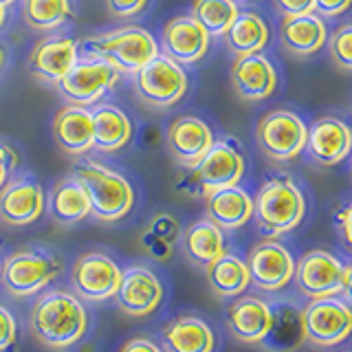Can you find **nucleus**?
Masks as SVG:
<instances>
[{
    "instance_id": "obj_1",
    "label": "nucleus",
    "mask_w": 352,
    "mask_h": 352,
    "mask_svg": "<svg viewBox=\"0 0 352 352\" xmlns=\"http://www.w3.org/2000/svg\"><path fill=\"white\" fill-rule=\"evenodd\" d=\"M31 330L51 350L71 348L88 330L86 306L77 295L62 289L42 293L31 313Z\"/></svg>"
},
{
    "instance_id": "obj_2",
    "label": "nucleus",
    "mask_w": 352,
    "mask_h": 352,
    "mask_svg": "<svg viewBox=\"0 0 352 352\" xmlns=\"http://www.w3.org/2000/svg\"><path fill=\"white\" fill-rule=\"evenodd\" d=\"M304 214V194L289 174L273 176L262 183L258 196L253 198V216L258 220V231L269 240L300 227Z\"/></svg>"
},
{
    "instance_id": "obj_3",
    "label": "nucleus",
    "mask_w": 352,
    "mask_h": 352,
    "mask_svg": "<svg viewBox=\"0 0 352 352\" xmlns=\"http://www.w3.org/2000/svg\"><path fill=\"white\" fill-rule=\"evenodd\" d=\"M73 176L82 183L91 203V216L102 223H117L130 214L135 205V190L115 170L102 163L84 161L75 168Z\"/></svg>"
},
{
    "instance_id": "obj_4",
    "label": "nucleus",
    "mask_w": 352,
    "mask_h": 352,
    "mask_svg": "<svg viewBox=\"0 0 352 352\" xmlns=\"http://www.w3.org/2000/svg\"><path fill=\"white\" fill-rule=\"evenodd\" d=\"M84 49L91 58L108 62L115 71L135 75L154 55H159V44L150 31L141 27H124L104 36L86 38Z\"/></svg>"
},
{
    "instance_id": "obj_5",
    "label": "nucleus",
    "mask_w": 352,
    "mask_h": 352,
    "mask_svg": "<svg viewBox=\"0 0 352 352\" xmlns=\"http://www.w3.org/2000/svg\"><path fill=\"white\" fill-rule=\"evenodd\" d=\"M62 269V260L47 249H20L5 258L0 280L9 295L31 297L58 280Z\"/></svg>"
},
{
    "instance_id": "obj_6",
    "label": "nucleus",
    "mask_w": 352,
    "mask_h": 352,
    "mask_svg": "<svg viewBox=\"0 0 352 352\" xmlns=\"http://www.w3.org/2000/svg\"><path fill=\"white\" fill-rule=\"evenodd\" d=\"M247 170L245 154L240 146L231 139L214 141V146L207 150V154L196 163L190 174V187L192 192L207 198L225 187H234L242 181Z\"/></svg>"
},
{
    "instance_id": "obj_7",
    "label": "nucleus",
    "mask_w": 352,
    "mask_h": 352,
    "mask_svg": "<svg viewBox=\"0 0 352 352\" xmlns=\"http://www.w3.org/2000/svg\"><path fill=\"white\" fill-rule=\"evenodd\" d=\"M293 280L297 282L300 293L308 295L311 300L341 297L350 293L352 269L348 264L339 262L333 253L313 249L300 258V264H295Z\"/></svg>"
},
{
    "instance_id": "obj_8",
    "label": "nucleus",
    "mask_w": 352,
    "mask_h": 352,
    "mask_svg": "<svg viewBox=\"0 0 352 352\" xmlns=\"http://www.w3.org/2000/svg\"><path fill=\"white\" fill-rule=\"evenodd\" d=\"M302 339L319 348L339 346L352 330V311L344 297L311 300L300 313Z\"/></svg>"
},
{
    "instance_id": "obj_9",
    "label": "nucleus",
    "mask_w": 352,
    "mask_h": 352,
    "mask_svg": "<svg viewBox=\"0 0 352 352\" xmlns=\"http://www.w3.org/2000/svg\"><path fill=\"white\" fill-rule=\"evenodd\" d=\"M308 128L291 110H271L258 124L256 139L260 150L273 161H291L306 148Z\"/></svg>"
},
{
    "instance_id": "obj_10",
    "label": "nucleus",
    "mask_w": 352,
    "mask_h": 352,
    "mask_svg": "<svg viewBox=\"0 0 352 352\" xmlns=\"http://www.w3.org/2000/svg\"><path fill=\"white\" fill-rule=\"evenodd\" d=\"M139 97L152 108H170L181 102L187 91V75L181 64L170 60L168 55L154 58L135 73Z\"/></svg>"
},
{
    "instance_id": "obj_11",
    "label": "nucleus",
    "mask_w": 352,
    "mask_h": 352,
    "mask_svg": "<svg viewBox=\"0 0 352 352\" xmlns=\"http://www.w3.org/2000/svg\"><path fill=\"white\" fill-rule=\"evenodd\" d=\"M119 71H115L108 62L99 58H88L77 62L62 80L55 84L60 95L71 106H84L99 102L119 80Z\"/></svg>"
},
{
    "instance_id": "obj_12",
    "label": "nucleus",
    "mask_w": 352,
    "mask_h": 352,
    "mask_svg": "<svg viewBox=\"0 0 352 352\" xmlns=\"http://www.w3.org/2000/svg\"><path fill=\"white\" fill-rule=\"evenodd\" d=\"M121 282L119 264L102 251L82 253L71 271L73 291L88 302L113 300Z\"/></svg>"
},
{
    "instance_id": "obj_13",
    "label": "nucleus",
    "mask_w": 352,
    "mask_h": 352,
    "mask_svg": "<svg viewBox=\"0 0 352 352\" xmlns=\"http://www.w3.org/2000/svg\"><path fill=\"white\" fill-rule=\"evenodd\" d=\"M247 271L251 282L262 291H282L295 275V260L291 251L278 240H262L249 251Z\"/></svg>"
},
{
    "instance_id": "obj_14",
    "label": "nucleus",
    "mask_w": 352,
    "mask_h": 352,
    "mask_svg": "<svg viewBox=\"0 0 352 352\" xmlns=\"http://www.w3.org/2000/svg\"><path fill=\"white\" fill-rule=\"evenodd\" d=\"M119 308L130 317H146L163 302V284L146 267H130L121 271V282L115 293Z\"/></svg>"
},
{
    "instance_id": "obj_15",
    "label": "nucleus",
    "mask_w": 352,
    "mask_h": 352,
    "mask_svg": "<svg viewBox=\"0 0 352 352\" xmlns=\"http://www.w3.org/2000/svg\"><path fill=\"white\" fill-rule=\"evenodd\" d=\"M212 36L201 27V22L192 16H176L163 27L161 47L176 64H196L209 51Z\"/></svg>"
},
{
    "instance_id": "obj_16",
    "label": "nucleus",
    "mask_w": 352,
    "mask_h": 352,
    "mask_svg": "<svg viewBox=\"0 0 352 352\" xmlns=\"http://www.w3.org/2000/svg\"><path fill=\"white\" fill-rule=\"evenodd\" d=\"M47 196L38 181L16 179L5 183L0 190V220L11 227H25L36 223L44 214Z\"/></svg>"
},
{
    "instance_id": "obj_17",
    "label": "nucleus",
    "mask_w": 352,
    "mask_h": 352,
    "mask_svg": "<svg viewBox=\"0 0 352 352\" xmlns=\"http://www.w3.org/2000/svg\"><path fill=\"white\" fill-rule=\"evenodd\" d=\"M231 86L242 102H260L275 93L278 71L262 53L240 55L231 64Z\"/></svg>"
},
{
    "instance_id": "obj_18",
    "label": "nucleus",
    "mask_w": 352,
    "mask_h": 352,
    "mask_svg": "<svg viewBox=\"0 0 352 352\" xmlns=\"http://www.w3.org/2000/svg\"><path fill=\"white\" fill-rule=\"evenodd\" d=\"M214 132L203 119L185 115L174 119L168 128V146L174 161L181 168L192 170L201 161L207 150L214 146Z\"/></svg>"
},
{
    "instance_id": "obj_19",
    "label": "nucleus",
    "mask_w": 352,
    "mask_h": 352,
    "mask_svg": "<svg viewBox=\"0 0 352 352\" xmlns=\"http://www.w3.org/2000/svg\"><path fill=\"white\" fill-rule=\"evenodd\" d=\"M306 148L319 165H337L348 159L352 148V135L346 121L337 117L317 119L308 128Z\"/></svg>"
},
{
    "instance_id": "obj_20",
    "label": "nucleus",
    "mask_w": 352,
    "mask_h": 352,
    "mask_svg": "<svg viewBox=\"0 0 352 352\" xmlns=\"http://www.w3.org/2000/svg\"><path fill=\"white\" fill-rule=\"evenodd\" d=\"M273 324V306L260 297H240L227 311V328L245 344H262Z\"/></svg>"
},
{
    "instance_id": "obj_21",
    "label": "nucleus",
    "mask_w": 352,
    "mask_h": 352,
    "mask_svg": "<svg viewBox=\"0 0 352 352\" xmlns=\"http://www.w3.org/2000/svg\"><path fill=\"white\" fill-rule=\"evenodd\" d=\"M80 62L77 58V42L71 38H44L36 44L29 58V71L42 82L58 84L73 66Z\"/></svg>"
},
{
    "instance_id": "obj_22",
    "label": "nucleus",
    "mask_w": 352,
    "mask_h": 352,
    "mask_svg": "<svg viewBox=\"0 0 352 352\" xmlns=\"http://www.w3.org/2000/svg\"><path fill=\"white\" fill-rule=\"evenodd\" d=\"M53 139L66 154L93 150V115L84 106H64L53 119Z\"/></svg>"
},
{
    "instance_id": "obj_23",
    "label": "nucleus",
    "mask_w": 352,
    "mask_h": 352,
    "mask_svg": "<svg viewBox=\"0 0 352 352\" xmlns=\"http://www.w3.org/2000/svg\"><path fill=\"white\" fill-rule=\"evenodd\" d=\"M280 40L297 58H308V55L317 53L326 44L328 31L324 20L317 14L282 16Z\"/></svg>"
},
{
    "instance_id": "obj_24",
    "label": "nucleus",
    "mask_w": 352,
    "mask_h": 352,
    "mask_svg": "<svg viewBox=\"0 0 352 352\" xmlns=\"http://www.w3.org/2000/svg\"><path fill=\"white\" fill-rule=\"evenodd\" d=\"M165 352H214L216 335L201 317H179L163 328Z\"/></svg>"
},
{
    "instance_id": "obj_25",
    "label": "nucleus",
    "mask_w": 352,
    "mask_h": 352,
    "mask_svg": "<svg viewBox=\"0 0 352 352\" xmlns=\"http://www.w3.org/2000/svg\"><path fill=\"white\" fill-rule=\"evenodd\" d=\"M181 247L187 260L203 269H207L209 264L227 253L223 229L214 225L209 218L198 220V223L185 229V234L181 236Z\"/></svg>"
},
{
    "instance_id": "obj_26",
    "label": "nucleus",
    "mask_w": 352,
    "mask_h": 352,
    "mask_svg": "<svg viewBox=\"0 0 352 352\" xmlns=\"http://www.w3.org/2000/svg\"><path fill=\"white\" fill-rule=\"evenodd\" d=\"M207 218L220 229H238L253 218V198L242 187H225L207 196Z\"/></svg>"
},
{
    "instance_id": "obj_27",
    "label": "nucleus",
    "mask_w": 352,
    "mask_h": 352,
    "mask_svg": "<svg viewBox=\"0 0 352 352\" xmlns=\"http://www.w3.org/2000/svg\"><path fill=\"white\" fill-rule=\"evenodd\" d=\"M49 214L58 225L71 227L82 223L84 218L91 216V203L84 192L82 183L75 176H66L58 185L53 187V192L49 194Z\"/></svg>"
},
{
    "instance_id": "obj_28",
    "label": "nucleus",
    "mask_w": 352,
    "mask_h": 352,
    "mask_svg": "<svg viewBox=\"0 0 352 352\" xmlns=\"http://www.w3.org/2000/svg\"><path fill=\"white\" fill-rule=\"evenodd\" d=\"M93 115V148L99 152H117L132 137V124L128 115L117 106H97L91 110Z\"/></svg>"
},
{
    "instance_id": "obj_29",
    "label": "nucleus",
    "mask_w": 352,
    "mask_h": 352,
    "mask_svg": "<svg viewBox=\"0 0 352 352\" xmlns=\"http://www.w3.org/2000/svg\"><path fill=\"white\" fill-rule=\"evenodd\" d=\"M223 38L229 51L240 58V55H256L267 49L271 31L262 16L253 14V11H240Z\"/></svg>"
},
{
    "instance_id": "obj_30",
    "label": "nucleus",
    "mask_w": 352,
    "mask_h": 352,
    "mask_svg": "<svg viewBox=\"0 0 352 352\" xmlns=\"http://www.w3.org/2000/svg\"><path fill=\"white\" fill-rule=\"evenodd\" d=\"M207 282L216 295L236 297L247 291L251 278L245 260L231 256V253H225V256H220L216 262L207 267Z\"/></svg>"
},
{
    "instance_id": "obj_31",
    "label": "nucleus",
    "mask_w": 352,
    "mask_h": 352,
    "mask_svg": "<svg viewBox=\"0 0 352 352\" xmlns=\"http://www.w3.org/2000/svg\"><path fill=\"white\" fill-rule=\"evenodd\" d=\"M179 238H181L179 220L172 214H157L148 223L146 231L141 234V247L154 260L165 262L172 258V251Z\"/></svg>"
},
{
    "instance_id": "obj_32",
    "label": "nucleus",
    "mask_w": 352,
    "mask_h": 352,
    "mask_svg": "<svg viewBox=\"0 0 352 352\" xmlns=\"http://www.w3.org/2000/svg\"><path fill=\"white\" fill-rule=\"evenodd\" d=\"M71 18V0H22V20L36 31H53Z\"/></svg>"
},
{
    "instance_id": "obj_33",
    "label": "nucleus",
    "mask_w": 352,
    "mask_h": 352,
    "mask_svg": "<svg viewBox=\"0 0 352 352\" xmlns=\"http://www.w3.org/2000/svg\"><path fill=\"white\" fill-rule=\"evenodd\" d=\"M238 14L240 9L236 0H194L192 5V18L201 22L212 38L225 36Z\"/></svg>"
},
{
    "instance_id": "obj_34",
    "label": "nucleus",
    "mask_w": 352,
    "mask_h": 352,
    "mask_svg": "<svg viewBox=\"0 0 352 352\" xmlns=\"http://www.w3.org/2000/svg\"><path fill=\"white\" fill-rule=\"evenodd\" d=\"M326 42L330 44V55L339 69L346 73L352 71V27L341 25Z\"/></svg>"
},
{
    "instance_id": "obj_35",
    "label": "nucleus",
    "mask_w": 352,
    "mask_h": 352,
    "mask_svg": "<svg viewBox=\"0 0 352 352\" xmlns=\"http://www.w3.org/2000/svg\"><path fill=\"white\" fill-rule=\"evenodd\" d=\"M16 337H18V326H16L14 315H11L5 306H0V352H5L14 346Z\"/></svg>"
},
{
    "instance_id": "obj_36",
    "label": "nucleus",
    "mask_w": 352,
    "mask_h": 352,
    "mask_svg": "<svg viewBox=\"0 0 352 352\" xmlns=\"http://www.w3.org/2000/svg\"><path fill=\"white\" fill-rule=\"evenodd\" d=\"M108 11L117 18H132L139 16L146 9L148 0H106Z\"/></svg>"
},
{
    "instance_id": "obj_37",
    "label": "nucleus",
    "mask_w": 352,
    "mask_h": 352,
    "mask_svg": "<svg viewBox=\"0 0 352 352\" xmlns=\"http://www.w3.org/2000/svg\"><path fill=\"white\" fill-rule=\"evenodd\" d=\"M273 3L282 16L315 14V0H273Z\"/></svg>"
},
{
    "instance_id": "obj_38",
    "label": "nucleus",
    "mask_w": 352,
    "mask_h": 352,
    "mask_svg": "<svg viewBox=\"0 0 352 352\" xmlns=\"http://www.w3.org/2000/svg\"><path fill=\"white\" fill-rule=\"evenodd\" d=\"M352 0H315V14L319 18H335L341 16L350 7Z\"/></svg>"
},
{
    "instance_id": "obj_39",
    "label": "nucleus",
    "mask_w": 352,
    "mask_h": 352,
    "mask_svg": "<svg viewBox=\"0 0 352 352\" xmlns=\"http://www.w3.org/2000/svg\"><path fill=\"white\" fill-rule=\"evenodd\" d=\"M16 165H18V154L14 152V148L0 143V190H3V185L7 183L9 174Z\"/></svg>"
},
{
    "instance_id": "obj_40",
    "label": "nucleus",
    "mask_w": 352,
    "mask_h": 352,
    "mask_svg": "<svg viewBox=\"0 0 352 352\" xmlns=\"http://www.w3.org/2000/svg\"><path fill=\"white\" fill-rule=\"evenodd\" d=\"M350 218H352L350 205L341 207L339 212L335 214V225H337V229H339L341 238H344V242H348V245L352 242V240H350V238H352V234H350Z\"/></svg>"
},
{
    "instance_id": "obj_41",
    "label": "nucleus",
    "mask_w": 352,
    "mask_h": 352,
    "mask_svg": "<svg viewBox=\"0 0 352 352\" xmlns=\"http://www.w3.org/2000/svg\"><path fill=\"white\" fill-rule=\"evenodd\" d=\"M121 352H163V348L146 337H137V339H130L128 344L121 348Z\"/></svg>"
},
{
    "instance_id": "obj_42",
    "label": "nucleus",
    "mask_w": 352,
    "mask_h": 352,
    "mask_svg": "<svg viewBox=\"0 0 352 352\" xmlns=\"http://www.w3.org/2000/svg\"><path fill=\"white\" fill-rule=\"evenodd\" d=\"M5 20H7V7H5V5H0V29H3Z\"/></svg>"
},
{
    "instance_id": "obj_43",
    "label": "nucleus",
    "mask_w": 352,
    "mask_h": 352,
    "mask_svg": "<svg viewBox=\"0 0 352 352\" xmlns=\"http://www.w3.org/2000/svg\"><path fill=\"white\" fill-rule=\"evenodd\" d=\"M3 64H5V49L0 47V69H3Z\"/></svg>"
},
{
    "instance_id": "obj_44",
    "label": "nucleus",
    "mask_w": 352,
    "mask_h": 352,
    "mask_svg": "<svg viewBox=\"0 0 352 352\" xmlns=\"http://www.w3.org/2000/svg\"><path fill=\"white\" fill-rule=\"evenodd\" d=\"M18 0H0V5H5V7H9V5H16Z\"/></svg>"
},
{
    "instance_id": "obj_45",
    "label": "nucleus",
    "mask_w": 352,
    "mask_h": 352,
    "mask_svg": "<svg viewBox=\"0 0 352 352\" xmlns=\"http://www.w3.org/2000/svg\"><path fill=\"white\" fill-rule=\"evenodd\" d=\"M0 271H3V260H0Z\"/></svg>"
},
{
    "instance_id": "obj_46",
    "label": "nucleus",
    "mask_w": 352,
    "mask_h": 352,
    "mask_svg": "<svg viewBox=\"0 0 352 352\" xmlns=\"http://www.w3.org/2000/svg\"><path fill=\"white\" fill-rule=\"evenodd\" d=\"M236 3H238V0H236ZM242 3H247V0H242Z\"/></svg>"
}]
</instances>
